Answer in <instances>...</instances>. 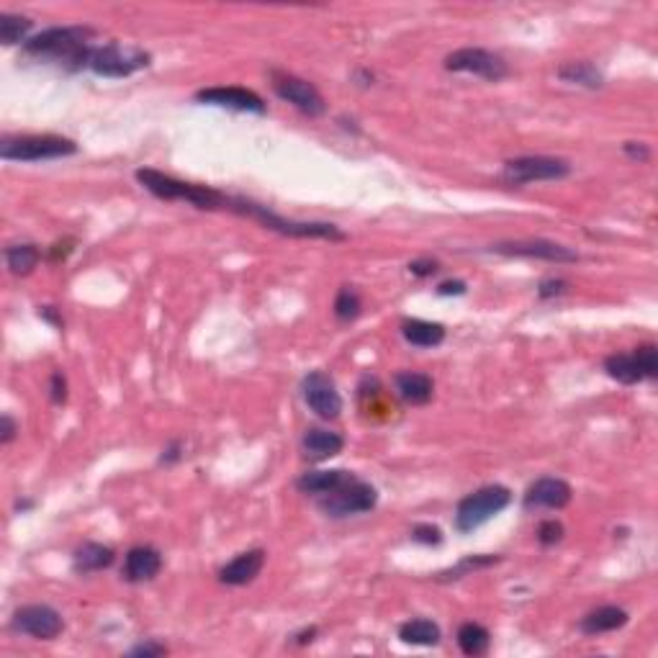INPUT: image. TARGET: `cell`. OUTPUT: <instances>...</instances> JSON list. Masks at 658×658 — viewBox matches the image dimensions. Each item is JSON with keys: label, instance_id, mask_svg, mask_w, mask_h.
I'll list each match as a JSON object with an SVG mask.
<instances>
[{"label": "cell", "instance_id": "1", "mask_svg": "<svg viewBox=\"0 0 658 658\" xmlns=\"http://www.w3.org/2000/svg\"><path fill=\"white\" fill-rule=\"evenodd\" d=\"M93 36L96 31L87 26H55L36 36H31L24 44V55L36 62L46 65H59L67 70H83L93 49Z\"/></svg>", "mask_w": 658, "mask_h": 658}, {"label": "cell", "instance_id": "2", "mask_svg": "<svg viewBox=\"0 0 658 658\" xmlns=\"http://www.w3.org/2000/svg\"><path fill=\"white\" fill-rule=\"evenodd\" d=\"M230 214L247 216L252 221H258L262 230L278 231L283 237H296V240H329V242H344L347 234L340 227L329 224V221H293L286 216L275 214L268 206H262L258 200L244 199V196H230L227 209Z\"/></svg>", "mask_w": 658, "mask_h": 658}, {"label": "cell", "instance_id": "3", "mask_svg": "<svg viewBox=\"0 0 658 658\" xmlns=\"http://www.w3.org/2000/svg\"><path fill=\"white\" fill-rule=\"evenodd\" d=\"M137 183L149 190L159 200H183L190 203L200 211H224L227 209V193L216 190L211 186H200V183H188L180 178H172L168 172H159L155 168H139L134 172Z\"/></svg>", "mask_w": 658, "mask_h": 658}, {"label": "cell", "instance_id": "4", "mask_svg": "<svg viewBox=\"0 0 658 658\" xmlns=\"http://www.w3.org/2000/svg\"><path fill=\"white\" fill-rule=\"evenodd\" d=\"M77 155V144L57 134H5L0 139V158L8 162H44Z\"/></svg>", "mask_w": 658, "mask_h": 658}, {"label": "cell", "instance_id": "5", "mask_svg": "<svg viewBox=\"0 0 658 658\" xmlns=\"http://www.w3.org/2000/svg\"><path fill=\"white\" fill-rule=\"evenodd\" d=\"M512 504V491L501 484H488L471 491L468 497H463L456 507V529L458 532H473L481 525H487L488 519L504 512Z\"/></svg>", "mask_w": 658, "mask_h": 658}, {"label": "cell", "instance_id": "6", "mask_svg": "<svg viewBox=\"0 0 658 658\" xmlns=\"http://www.w3.org/2000/svg\"><path fill=\"white\" fill-rule=\"evenodd\" d=\"M375 504H378V491H375V487H371L368 481H363L358 476H350L343 487L316 499V507L327 517H334V519L373 512Z\"/></svg>", "mask_w": 658, "mask_h": 658}, {"label": "cell", "instance_id": "7", "mask_svg": "<svg viewBox=\"0 0 658 658\" xmlns=\"http://www.w3.org/2000/svg\"><path fill=\"white\" fill-rule=\"evenodd\" d=\"M149 55L134 46H121V44H103L93 46L87 57V70L96 72L100 77H129L134 72L149 67Z\"/></svg>", "mask_w": 658, "mask_h": 658}, {"label": "cell", "instance_id": "8", "mask_svg": "<svg viewBox=\"0 0 658 658\" xmlns=\"http://www.w3.org/2000/svg\"><path fill=\"white\" fill-rule=\"evenodd\" d=\"M571 175V165L560 158L545 155H525L504 162V180L512 186L543 183V180H563Z\"/></svg>", "mask_w": 658, "mask_h": 658}, {"label": "cell", "instance_id": "9", "mask_svg": "<svg viewBox=\"0 0 658 658\" xmlns=\"http://www.w3.org/2000/svg\"><path fill=\"white\" fill-rule=\"evenodd\" d=\"M445 70L468 72L476 77H484L488 83H499L509 75V65L497 52H488L481 46H463L445 57Z\"/></svg>", "mask_w": 658, "mask_h": 658}, {"label": "cell", "instance_id": "10", "mask_svg": "<svg viewBox=\"0 0 658 658\" xmlns=\"http://www.w3.org/2000/svg\"><path fill=\"white\" fill-rule=\"evenodd\" d=\"M271 86L278 98L291 103L293 108H299L301 114L316 118V116H322L327 111V103L322 98V93H319L309 80L299 77V75H291V72L283 70H271Z\"/></svg>", "mask_w": 658, "mask_h": 658}, {"label": "cell", "instance_id": "11", "mask_svg": "<svg viewBox=\"0 0 658 658\" xmlns=\"http://www.w3.org/2000/svg\"><path fill=\"white\" fill-rule=\"evenodd\" d=\"M301 399L324 422H334L343 415V396L334 386L332 375L324 371H312L303 375L301 381Z\"/></svg>", "mask_w": 658, "mask_h": 658}, {"label": "cell", "instance_id": "12", "mask_svg": "<svg viewBox=\"0 0 658 658\" xmlns=\"http://www.w3.org/2000/svg\"><path fill=\"white\" fill-rule=\"evenodd\" d=\"M11 628L21 635H29L34 641H55L65 630V620L49 604H26L14 612Z\"/></svg>", "mask_w": 658, "mask_h": 658}, {"label": "cell", "instance_id": "13", "mask_svg": "<svg viewBox=\"0 0 658 658\" xmlns=\"http://www.w3.org/2000/svg\"><path fill=\"white\" fill-rule=\"evenodd\" d=\"M488 252L507 255V258L548 260V262H579V252L566 244L550 242V240H509L488 247Z\"/></svg>", "mask_w": 658, "mask_h": 658}, {"label": "cell", "instance_id": "14", "mask_svg": "<svg viewBox=\"0 0 658 658\" xmlns=\"http://www.w3.org/2000/svg\"><path fill=\"white\" fill-rule=\"evenodd\" d=\"M196 100L203 106H219V108H231V111H244V114H268L265 100L260 98L255 90L240 86L203 87L196 93Z\"/></svg>", "mask_w": 658, "mask_h": 658}, {"label": "cell", "instance_id": "15", "mask_svg": "<svg viewBox=\"0 0 658 658\" xmlns=\"http://www.w3.org/2000/svg\"><path fill=\"white\" fill-rule=\"evenodd\" d=\"M573 499L571 484H566L563 478L556 476H543L538 481H532L522 497L525 509H563Z\"/></svg>", "mask_w": 658, "mask_h": 658}, {"label": "cell", "instance_id": "16", "mask_svg": "<svg viewBox=\"0 0 658 658\" xmlns=\"http://www.w3.org/2000/svg\"><path fill=\"white\" fill-rule=\"evenodd\" d=\"M159 571H162V553H159L158 548H152V545H134V548H129L127 559H124L121 576L129 584H144V581L158 579Z\"/></svg>", "mask_w": 658, "mask_h": 658}, {"label": "cell", "instance_id": "17", "mask_svg": "<svg viewBox=\"0 0 658 658\" xmlns=\"http://www.w3.org/2000/svg\"><path fill=\"white\" fill-rule=\"evenodd\" d=\"M265 566V550L262 548H252L244 550L237 559L230 560L227 566L219 569V581L227 587H247L250 581H255Z\"/></svg>", "mask_w": 658, "mask_h": 658}, {"label": "cell", "instance_id": "18", "mask_svg": "<svg viewBox=\"0 0 658 658\" xmlns=\"http://www.w3.org/2000/svg\"><path fill=\"white\" fill-rule=\"evenodd\" d=\"M344 447V437L340 432H332V429L312 427L303 432L301 437V450L309 460H329L334 456H340Z\"/></svg>", "mask_w": 658, "mask_h": 658}, {"label": "cell", "instance_id": "19", "mask_svg": "<svg viewBox=\"0 0 658 658\" xmlns=\"http://www.w3.org/2000/svg\"><path fill=\"white\" fill-rule=\"evenodd\" d=\"M394 386H396V396L409 406H425L435 396V381L429 378L427 373L416 371H401L394 378Z\"/></svg>", "mask_w": 658, "mask_h": 658}, {"label": "cell", "instance_id": "20", "mask_svg": "<svg viewBox=\"0 0 658 658\" xmlns=\"http://www.w3.org/2000/svg\"><path fill=\"white\" fill-rule=\"evenodd\" d=\"M630 615L622 610V607H617V604H604V607H597V610H591L587 615L579 620V630L584 632V635H601V632H615V630L625 628L628 625Z\"/></svg>", "mask_w": 658, "mask_h": 658}, {"label": "cell", "instance_id": "21", "mask_svg": "<svg viewBox=\"0 0 658 658\" xmlns=\"http://www.w3.org/2000/svg\"><path fill=\"white\" fill-rule=\"evenodd\" d=\"M114 560H116V550L111 545L86 543L75 550V556H72V569L86 576V573H96V571H103V569H108Z\"/></svg>", "mask_w": 658, "mask_h": 658}, {"label": "cell", "instance_id": "22", "mask_svg": "<svg viewBox=\"0 0 658 658\" xmlns=\"http://www.w3.org/2000/svg\"><path fill=\"white\" fill-rule=\"evenodd\" d=\"M353 473L343 471V468H332V471H306L301 473V478L296 481V488L301 494H312V497H324L332 494L334 488H340L350 478Z\"/></svg>", "mask_w": 658, "mask_h": 658}, {"label": "cell", "instance_id": "23", "mask_svg": "<svg viewBox=\"0 0 658 658\" xmlns=\"http://www.w3.org/2000/svg\"><path fill=\"white\" fill-rule=\"evenodd\" d=\"M401 334L404 340L415 347H437L445 343V327L440 322H425V319H404L401 322Z\"/></svg>", "mask_w": 658, "mask_h": 658}, {"label": "cell", "instance_id": "24", "mask_svg": "<svg viewBox=\"0 0 658 658\" xmlns=\"http://www.w3.org/2000/svg\"><path fill=\"white\" fill-rule=\"evenodd\" d=\"M443 638V630L437 622H432L427 617H415L409 622H404L399 628V641L406 645H422V648H429V645H437Z\"/></svg>", "mask_w": 658, "mask_h": 658}, {"label": "cell", "instance_id": "25", "mask_svg": "<svg viewBox=\"0 0 658 658\" xmlns=\"http://www.w3.org/2000/svg\"><path fill=\"white\" fill-rule=\"evenodd\" d=\"M559 77L569 86H581L589 90H597L604 86V75L600 72L597 65H591L587 59H579V62H563L559 67Z\"/></svg>", "mask_w": 658, "mask_h": 658}, {"label": "cell", "instance_id": "26", "mask_svg": "<svg viewBox=\"0 0 658 658\" xmlns=\"http://www.w3.org/2000/svg\"><path fill=\"white\" fill-rule=\"evenodd\" d=\"M604 371H607V375L612 381L625 384V386H635V384L645 381L635 353H615V355H610V358L604 360Z\"/></svg>", "mask_w": 658, "mask_h": 658}, {"label": "cell", "instance_id": "27", "mask_svg": "<svg viewBox=\"0 0 658 658\" xmlns=\"http://www.w3.org/2000/svg\"><path fill=\"white\" fill-rule=\"evenodd\" d=\"M458 648L466 656H484L488 653V645H491V632L478 622H463L458 628Z\"/></svg>", "mask_w": 658, "mask_h": 658}, {"label": "cell", "instance_id": "28", "mask_svg": "<svg viewBox=\"0 0 658 658\" xmlns=\"http://www.w3.org/2000/svg\"><path fill=\"white\" fill-rule=\"evenodd\" d=\"M39 260H42V252H39L36 244L31 242L11 244L5 250V262H8V268H11L14 275H29V272H34L36 265H39Z\"/></svg>", "mask_w": 658, "mask_h": 658}, {"label": "cell", "instance_id": "29", "mask_svg": "<svg viewBox=\"0 0 658 658\" xmlns=\"http://www.w3.org/2000/svg\"><path fill=\"white\" fill-rule=\"evenodd\" d=\"M34 29V21L26 15L18 14H0V42L5 46H14V44H26L29 39V31Z\"/></svg>", "mask_w": 658, "mask_h": 658}, {"label": "cell", "instance_id": "30", "mask_svg": "<svg viewBox=\"0 0 658 658\" xmlns=\"http://www.w3.org/2000/svg\"><path fill=\"white\" fill-rule=\"evenodd\" d=\"M499 556H466V559L456 563L453 569L447 571L437 573V581H458L463 576H468L471 571H478V569H488L494 563H499Z\"/></svg>", "mask_w": 658, "mask_h": 658}, {"label": "cell", "instance_id": "31", "mask_svg": "<svg viewBox=\"0 0 658 658\" xmlns=\"http://www.w3.org/2000/svg\"><path fill=\"white\" fill-rule=\"evenodd\" d=\"M360 312H363V299L358 291L353 286L340 288V293L334 299V316L340 322H353V319H358Z\"/></svg>", "mask_w": 658, "mask_h": 658}, {"label": "cell", "instance_id": "32", "mask_svg": "<svg viewBox=\"0 0 658 658\" xmlns=\"http://www.w3.org/2000/svg\"><path fill=\"white\" fill-rule=\"evenodd\" d=\"M635 358H638V365H641V373H643L645 381H653L658 375V347L656 344H641L632 350Z\"/></svg>", "mask_w": 658, "mask_h": 658}, {"label": "cell", "instance_id": "33", "mask_svg": "<svg viewBox=\"0 0 658 658\" xmlns=\"http://www.w3.org/2000/svg\"><path fill=\"white\" fill-rule=\"evenodd\" d=\"M563 535H566V528H563V522H559V519H543V522L538 525V543L545 545V548L560 543Z\"/></svg>", "mask_w": 658, "mask_h": 658}, {"label": "cell", "instance_id": "34", "mask_svg": "<svg viewBox=\"0 0 658 658\" xmlns=\"http://www.w3.org/2000/svg\"><path fill=\"white\" fill-rule=\"evenodd\" d=\"M412 540L419 545H440L443 543V529L429 522H419L412 528Z\"/></svg>", "mask_w": 658, "mask_h": 658}, {"label": "cell", "instance_id": "35", "mask_svg": "<svg viewBox=\"0 0 658 658\" xmlns=\"http://www.w3.org/2000/svg\"><path fill=\"white\" fill-rule=\"evenodd\" d=\"M49 396H52V404H65V401H67V378H65V373L62 371L52 373V381H49Z\"/></svg>", "mask_w": 658, "mask_h": 658}, {"label": "cell", "instance_id": "36", "mask_svg": "<svg viewBox=\"0 0 658 658\" xmlns=\"http://www.w3.org/2000/svg\"><path fill=\"white\" fill-rule=\"evenodd\" d=\"M566 288H569V283H566L563 278H545V281H540V286H538V296H540V299H553V296L566 293Z\"/></svg>", "mask_w": 658, "mask_h": 658}, {"label": "cell", "instance_id": "37", "mask_svg": "<svg viewBox=\"0 0 658 658\" xmlns=\"http://www.w3.org/2000/svg\"><path fill=\"white\" fill-rule=\"evenodd\" d=\"M437 271H440V262L432 258H419L409 262V272L416 275V278H429V275H435Z\"/></svg>", "mask_w": 658, "mask_h": 658}, {"label": "cell", "instance_id": "38", "mask_svg": "<svg viewBox=\"0 0 658 658\" xmlns=\"http://www.w3.org/2000/svg\"><path fill=\"white\" fill-rule=\"evenodd\" d=\"M165 653H168V648L162 643H155V641L134 645L129 651V656H144V658H158V656H165Z\"/></svg>", "mask_w": 658, "mask_h": 658}, {"label": "cell", "instance_id": "39", "mask_svg": "<svg viewBox=\"0 0 658 658\" xmlns=\"http://www.w3.org/2000/svg\"><path fill=\"white\" fill-rule=\"evenodd\" d=\"M15 432H18V425H15L14 416L3 415V419H0V443L3 445L14 443Z\"/></svg>", "mask_w": 658, "mask_h": 658}, {"label": "cell", "instance_id": "40", "mask_svg": "<svg viewBox=\"0 0 658 658\" xmlns=\"http://www.w3.org/2000/svg\"><path fill=\"white\" fill-rule=\"evenodd\" d=\"M183 458V443L180 440H172L165 450H162V456H159V463H165V466H172V463H178V460Z\"/></svg>", "mask_w": 658, "mask_h": 658}, {"label": "cell", "instance_id": "41", "mask_svg": "<svg viewBox=\"0 0 658 658\" xmlns=\"http://www.w3.org/2000/svg\"><path fill=\"white\" fill-rule=\"evenodd\" d=\"M468 286L463 281H445L437 286V296H463Z\"/></svg>", "mask_w": 658, "mask_h": 658}, {"label": "cell", "instance_id": "42", "mask_svg": "<svg viewBox=\"0 0 658 658\" xmlns=\"http://www.w3.org/2000/svg\"><path fill=\"white\" fill-rule=\"evenodd\" d=\"M72 244H75V240H65V242L52 244V247H49V260H52V262H59V260L67 258L72 250H75Z\"/></svg>", "mask_w": 658, "mask_h": 658}, {"label": "cell", "instance_id": "43", "mask_svg": "<svg viewBox=\"0 0 658 658\" xmlns=\"http://www.w3.org/2000/svg\"><path fill=\"white\" fill-rule=\"evenodd\" d=\"M625 155L632 159H638V162H645V159L651 158V149H648L643 142H628L625 144Z\"/></svg>", "mask_w": 658, "mask_h": 658}, {"label": "cell", "instance_id": "44", "mask_svg": "<svg viewBox=\"0 0 658 658\" xmlns=\"http://www.w3.org/2000/svg\"><path fill=\"white\" fill-rule=\"evenodd\" d=\"M314 638H316V628H306V630H301V632H296V635H293V643L306 645V643H312Z\"/></svg>", "mask_w": 658, "mask_h": 658}, {"label": "cell", "instance_id": "45", "mask_svg": "<svg viewBox=\"0 0 658 658\" xmlns=\"http://www.w3.org/2000/svg\"><path fill=\"white\" fill-rule=\"evenodd\" d=\"M39 316H42V319H46L49 324H55V327H62V319H59L57 314H55V309H52V306H42V309H39Z\"/></svg>", "mask_w": 658, "mask_h": 658}, {"label": "cell", "instance_id": "46", "mask_svg": "<svg viewBox=\"0 0 658 658\" xmlns=\"http://www.w3.org/2000/svg\"><path fill=\"white\" fill-rule=\"evenodd\" d=\"M31 507H34V501H18V509H21V512H26Z\"/></svg>", "mask_w": 658, "mask_h": 658}]
</instances>
